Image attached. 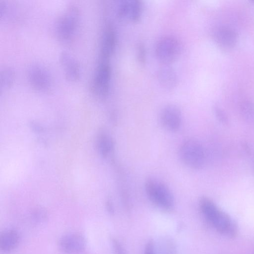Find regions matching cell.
Listing matches in <instances>:
<instances>
[{
	"label": "cell",
	"instance_id": "6da1fadb",
	"mask_svg": "<svg viewBox=\"0 0 254 254\" xmlns=\"http://www.w3.org/2000/svg\"><path fill=\"white\" fill-rule=\"evenodd\" d=\"M199 207L205 218L217 232L228 237L236 236L238 228L236 223L211 199L201 197L199 201Z\"/></svg>",
	"mask_w": 254,
	"mask_h": 254
},
{
	"label": "cell",
	"instance_id": "7a4b0ae2",
	"mask_svg": "<svg viewBox=\"0 0 254 254\" xmlns=\"http://www.w3.org/2000/svg\"><path fill=\"white\" fill-rule=\"evenodd\" d=\"M145 190L150 201L160 208L169 211L174 208L175 200L172 192L161 181L148 178L145 182Z\"/></svg>",
	"mask_w": 254,
	"mask_h": 254
},
{
	"label": "cell",
	"instance_id": "3957f363",
	"mask_svg": "<svg viewBox=\"0 0 254 254\" xmlns=\"http://www.w3.org/2000/svg\"><path fill=\"white\" fill-rule=\"evenodd\" d=\"M179 154L182 162L190 168L199 169L205 164L204 149L200 143L195 139H185L180 145Z\"/></svg>",
	"mask_w": 254,
	"mask_h": 254
},
{
	"label": "cell",
	"instance_id": "277c9868",
	"mask_svg": "<svg viewBox=\"0 0 254 254\" xmlns=\"http://www.w3.org/2000/svg\"><path fill=\"white\" fill-rule=\"evenodd\" d=\"M79 15L78 7L71 5L59 17L56 24V31L61 40L68 42L73 38L78 27Z\"/></svg>",
	"mask_w": 254,
	"mask_h": 254
},
{
	"label": "cell",
	"instance_id": "5b68a950",
	"mask_svg": "<svg viewBox=\"0 0 254 254\" xmlns=\"http://www.w3.org/2000/svg\"><path fill=\"white\" fill-rule=\"evenodd\" d=\"M181 51L180 41L172 35H165L157 42L155 48L157 59L163 64H170L179 57Z\"/></svg>",
	"mask_w": 254,
	"mask_h": 254
},
{
	"label": "cell",
	"instance_id": "8992f818",
	"mask_svg": "<svg viewBox=\"0 0 254 254\" xmlns=\"http://www.w3.org/2000/svg\"><path fill=\"white\" fill-rule=\"evenodd\" d=\"M111 77L109 61L99 59L91 83L92 93L99 98L106 97L109 92Z\"/></svg>",
	"mask_w": 254,
	"mask_h": 254
},
{
	"label": "cell",
	"instance_id": "52a82bcc",
	"mask_svg": "<svg viewBox=\"0 0 254 254\" xmlns=\"http://www.w3.org/2000/svg\"><path fill=\"white\" fill-rule=\"evenodd\" d=\"M27 77L31 85L37 90L46 91L51 87V75L47 69L40 64H31L28 68Z\"/></svg>",
	"mask_w": 254,
	"mask_h": 254
},
{
	"label": "cell",
	"instance_id": "ba28073f",
	"mask_svg": "<svg viewBox=\"0 0 254 254\" xmlns=\"http://www.w3.org/2000/svg\"><path fill=\"white\" fill-rule=\"evenodd\" d=\"M159 120L162 126L165 129L171 132H175L179 129L182 125L181 111L175 105H166L160 111Z\"/></svg>",
	"mask_w": 254,
	"mask_h": 254
},
{
	"label": "cell",
	"instance_id": "9c48e42d",
	"mask_svg": "<svg viewBox=\"0 0 254 254\" xmlns=\"http://www.w3.org/2000/svg\"><path fill=\"white\" fill-rule=\"evenodd\" d=\"M84 238L78 233H70L64 236L60 240L61 250L65 254H80L86 248Z\"/></svg>",
	"mask_w": 254,
	"mask_h": 254
},
{
	"label": "cell",
	"instance_id": "30bf717a",
	"mask_svg": "<svg viewBox=\"0 0 254 254\" xmlns=\"http://www.w3.org/2000/svg\"><path fill=\"white\" fill-rule=\"evenodd\" d=\"M116 42L115 28L112 24L108 23L105 25L102 35L99 59L109 60L115 51Z\"/></svg>",
	"mask_w": 254,
	"mask_h": 254
},
{
	"label": "cell",
	"instance_id": "8fae6325",
	"mask_svg": "<svg viewBox=\"0 0 254 254\" xmlns=\"http://www.w3.org/2000/svg\"><path fill=\"white\" fill-rule=\"evenodd\" d=\"M142 5L139 0H125L119 5L117 15L121 19L132 22L140 19Z\"/></svg>",
	"mask_w": 254,
	"mask_h": 254
},
{
	"label": "cell",
	"instance_id": "7c38bea8",
	"mask_svg": "<svg viewBox=\"0 0 254 254\" xmlns=\"http://www.w3.org/2000/svg\"><path fill=\"white\" fill-rule=\"evenodd\" d=\"M60 61L66 78L70 81L78 80L80 67L77 61L68 53L63 52L60 55Z\"/></svg>",
	"mask_w": 254,
	"mask_h": 254
},
{
	"label": "cell",
	"instance_id": "4fadbf2b",
	"mask_svg": "<svg viewBox=\"0 0 254 254\" xmlns=\"http://www.w3.org/2000/svg\"><path fill=\"white\" fill-rule=\"evenodd\" d=\"M157 78L160 85L166 90L173 89L178 82L177 73L170 64H163L158 69Z\"/></svg>",
	"mask_w": 254,
	"mask_h": 254
},
{
	"label": "cell",
	"instance_id": "5bb4252c",
	"mask_svg": "<svg viewBox=\"0 0 254 254\" xmlns=\"http://www.w3.org/2000/svg\"><path fill=\"white\" fill-rule=\"evenodd\" d=\"M237 34L232 29L222 27L215 30L214 38L221 48L230 49L234 47L237 41Z\"/></svg>",
	"mask_w": 254,
	"mask_h": 254
},
{
	"label": "cell",
	"instance_id": "9a60e30c",
	"mask_svg": "<svg viewBox=\"0 0 254 254\" xmlns=\"http://www.w3.org/2000/svg\"><path fill=\"white\" fill-rule=\"evenodd\" d=\"M19 240V234L16 230H5L0 236V249L4 253L11 252L18 246Z\"/></svg>",
	"mask_w": 254,
	"mask_h": 254
},
{
	"label": "cell",
	"instance_id": "2e32d148",
	"mask_svg": "<svg viewBox=\"0 0 254 254\" xmlns=\"http://www.w3.org/2000/svg\"><path fill=\"white\" fill-rule=\"evenodd\" d=\"M15 77V72L12 68L6 67L0 72V87L1 89H5L9 87L12 84Z\"/></svg>",
	"mask_w": 254,
	"mask_h": 254
},
{
	"label": "cell",
	"instance_id": "e0dca14e",
	"mask_svg": "<svg viewBox=\"0 0 254 254\" xmlns=\"http://www.w3.org/2000/svg\"><path fill=\"white\" fill-rule=\"evenodd\" d=\"M99 148L101 154L107 156L111 152L113 143L111 137L107 133H102L99 139Z\"/></svg>",
	"mask_w": 254,
	"mask_h": 254
},
{
	"label": "cell",
	"instance_id": "ac0fdd59",
	"mask_svg": "<svg viewBox=\"0 0 254 254\" xmlns=\"http://www.w3.org/2000/svg\"><path fill=\"white\" fill-rule=\"evenodd\" d=\"M241 111L243 116L250 121H254V105L249 101L241 103Z\"/></svg>",
	"mask_w": 254,
	"mask_h": 254
},
{
	"label": "cell",
	"instance_id": "d6986e66",
	"mask_svg": "<svg viewBox=\"0 0 254 254\" xmlns=\"http://www.w3.org/2000/svg\"><path fill=\"white\" fill-rule=\"evenodd\" d=\"M111 243L115 254H126L123 246L118 239L112 238Z\"/></svg>",
	"mask_w": 254,
	"mask_h": 254
},
{
	"label": "cell",
	"instance_id": "ffe728a7",
	"mask_svg": "<svg viewBox=\"0 0 254 254\" xmlns=\"http://www.w3.org/2000/svg\"><path fill=\"white\" fill-rule=\"evenodd\" d=\"M137 58L141 64H144L146 59V52L144 45L140 44L137 48Z\"/></svg>",
	"mask_w": 254,
	"mask_h": 254
},
{
	"label": "cell",
	"instance_id": "44dd1931",
	"mask_svg": "<svg viewBox=\"0 0 254 254\" xmlns=\"http://www.w3.org/2000/svg\"><path fill=\"white\" fill-rule=\"evenodd\" d=\"M143 254H156L155 244L153 239L148 240L145 246Z\"/></svg>",
	"mask_w": 254,
	"mask_h": 254
},
{
	"label": "cell",
	"instance_id": "7402d4cb",
	"mask_svg": "<svg viewBox=\"0 0 254 254\" xmlns=\"http://www.w3.org/2000/svg\"><path fill=\"white\" fill-rule=\"evenodd\" d=\"M215 112L217 117L219 118L220 120H221L222 121L225 120L226 117L225 114L222 112L221 110H220V109L219 108H216Z\"/></svg>",
	"mask_w": 254,
	"mask_h": 254
}]
</instances>
